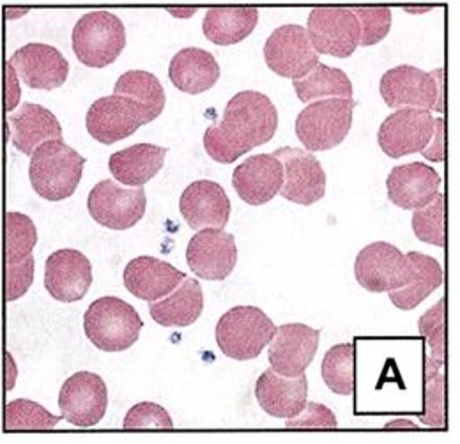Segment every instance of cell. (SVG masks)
<instances>
[{"mask_svg":"<svg viewBox=\"0 0 460 444\" xmlns=\"http://www.w3.org/2000/svg\"><path fill=\"white\" fill-rule=\"evenodd\" d=\"M222 124L250 153L275 137L279 128V111L266 94L243 91L230 98Z\"/></svg>","mask_w":460,"mask_h":444,"instance_id":"52a82bcc","label":"cell"},{"mask_svg":"<svg viewBox=\"0 0 460 444\" xmlns=\"http://www.w3.org/2000/svg\"><path fill=\"white\" fill-rule=\"evenodd\" d=\"M308 38L321 56L347 58L359 47V22L350 7H315L310 11Z\"/></svg>","mask_w":460,"mask_h":444,"instance_id":"30bf717a","label":"cell"},{"mask_svg":"<svg viewBox=\"0 0 460 444\" xmlns=\"http://www.w3.org/2000/svg\"><path fill=\"white\" fill-rule=\"evenodd\" d=\"M288 429L294 427H305V429H317V427H323V429H332V427H337V416L335 413L323 405V404H315V402H308L305 411L296 416L294 420H288Z\"/></svg>","mask_w":460,"mask_h":444,"instance_id":"7bdbcfd3","label":"cell"},{"mask_svg":"<svg viewBox=\"0 0 460 444\" xmlns=\"http://www.w3.org/2000/svg\"><path fill=\"white\" fill-rule=\"evenodd\" d=\"M257 22V7H211L202 20V32L211 43L230 47L246 40Z\"/></svg>","mask_w":460,"mask_h":444,"instance_id":"f1b7e54d","label":"cell"},{"mask_svg":"<svg viewBox=\"0 0 460 444\" xmlns=\"http://www.w3.org/2000/svg\"><path fill=\"white\" fill-rule=\"evenodd\" d=\"M71 43L78 62L87 67H107L126 49V29L112 13L93 11L76 22Z\"/></svg>","mask_w":460,"mask_h":444,"instance_id":"8992f818","label":"cell"},{"mask_svg":"<svg viewBox=\"0 0 460 444\" xmlns=\"http://www.w3.org/2000/svg\"><path fill=\"white\" fill-rule=\"evenodd\" d=\"M144 124H149V120L142 107L119 94L96 100L85 115L89 135L103 146L131 137Z\"/></svg>","mask_w":460,"mask_h":444,"instance_id":"5bb4252c","label":"cell"},{"mask_svg":"<svg viewBox=\"0 0 460 444\" xmlns=\"http://www.w3.org/2000/svg\"><path fill=\"white\" fill-rule=\"evenodd\" d=\"M326 386L337 395H354L356 391V349L352 343L333 345L323 360L321 369Z\"/></svg>","mask_w":460,"mask_h":444,"instance_id":"836d02e7","label":"cell"},{"mask_svg":"<svg viewBox=\"0 0 460 444\" xmlns=\"http://www.w3.org/2000/svg\"><path fill=\"white\" fill-rule=\"evenodd\" d=\"M284 165L280 195L299 206H312L326 195V172L321 162L305 149L282 147L273 153Z\"/></svg>","mask_w":460,"mask_h":444,"instance_id":"9a60e30c","label":"cell"},{"mask_svg":"<svg viewBox=\"0 0 460 444\" xmlns=\"http://www.w3.org/2000/svg\"><path fill=\"white\" fill-rule=\"evenodd\" d=\"M445 69L432 73L402 64L386 71L381 78V96L390 109L445 111Z\"/></svg>","mask_w":460,"mask_h":444,"instance_id":"7a4b0ae2","label":"cell"},{"mask_svg":"<svg viewBox=\"0 0 460 444\" xmlns=\"http://www.w3.org/2000/svg\"><path fill=\"white\" fill-rule=\"evenodd\" d=\"M420 420L427 427H447V377L441 372H423V413Z\"/></svg>","mask_w":460,"mask_h":444,"instance_id":"74e56055","label":"cell"},{"mask_svg":"<svg viewBox=\"0 0 460 444\" xmlns=\"http://www.w3.org/2000/svg\"><path fill=\"white\" fill-rule=\"evenodd\" d=\"M84 165L85 158L64 140H52L38 147L31 156L29 179L41 199L60 202L76 191Z\"/></svg>","mask_w":460,"mask_h":444,"instance_id":"6da1fadb","label":"cell"},{"mask_svg":"<svg viewBox=\"0 0 460 444\" xmlns=\"http://www.w3.org/2000/svg\"><path fill=\"white\" fill-rule=\"evenodd\" d=\"M60 414L75 427L98 425L109 407V389L105 381L93 372L73 374L58 393Z\"/></svg>","mask_w":460,"mask_h":444,"instance_id":"4fadbf2b","label":"cell"},{"mask_svg":"<svg viewBox=\"0 0 460 444\" xmlns=\"http://www.w3.org/2000/svg\"><path fill=\"white\" fill-rule=\"evenodd\" d=\"M172 14H193L195 9H190V11H171Z\"/></svg>","mask_w":460,"mask_h":444,"instance_id":"7dc6e473","label":"cell"},{"mask_svg":"<svg viewBox=\"0 0 460 444\" xmlns=\"http://www.w3.org/2000/svg\"><path fill=\"white\" fill-rule=\"evenodd\" d=\"M179 209L193 230H224L230 218L229 195L215 181H195L182 191Z\"/></svg>","mask_w":460,"mask_h":444,"instance_id":"7402d4cb","label":"cell"},{"mask_svg":"<svg viewBox=\"0 0 460 444\" xmlns=\"http://www.w3.org/2000/svg\"><path fill=\"white\" fill-rule=\"evenodd\" d=\"M126 290L147 303H156L169 297L186 280V275L172 264L144 255L128 262L124 268Z\"/></svg>","mask_w":460,"mask_h":444,"instance_id":"603a6c76","label":"cell"},{"mask_svg":"<svg viewBox=\"0 0 460 444\" xmlns=\"http://www.w3.org/2000/svg\"><path fill=\"white\" fill-rule=\"evenodd\" d=\"M62 416H54L43 405L27 400L16 398L5 405L4 429L5 431H29V429H54Z\"/></svg>","mask_w":460,"mask_h":444,"instance_id":"d590c367","label":"cell"},{"mask_svg":"<svg viewBox=\"0 0 460 444\" xmlns=\"http://www.w3.org/2000/svg\"><path fill=\"white\" fill-rule=\"evenodd\" d=\"M204 310L202 287L195 278H186L172 294L162 301L149 303L155 323L165 328H186L197 323Z\"/></svg>","mask_w":460,"mask_h":444,"instance_id":"83f0119b","label":"cell"},{"mask_svg":"<svg viewBox=\"0 0 460 444\" xmlns=\"http://www.w3.org/2000/svg\"><path fill=\"white\" fill-rule=\"evenodd\" d=\"M294 91L303 103H314L330 98L352 100V82L339 67L319 62L305 78L292 82Z\"/></svg>","mask_w":460,"mask_h":444,"instance_id":"4dcf8cb0","label":"cell"},{"mask_svg":"<svg viewBox=\"0 0 460 444\" xmlns=\"http://www.w3.org/2000/svg\"><path fill=\"white\" fill-rule=\"evenodd\" d=\"M220 73V64L215 56L195 47L177 52L169 66V78L173 87L191 96L213 89Z\"/></svg>","mask_w":460,"mask_h":444,"instance_id":"484cf974","label":"cell"},{"mask_svg":"<svg viewBox=\"0 0 460 444\" xmlns=\"http://www.w3.org/2000/svg\"><path fill=\"white\" fill-rule=\"evenodd\" d=\"M93 285L91 261L78 250L54 252L45 264V289L60 303H75L85 297Z\"/></svg>","mask_w":460,"mask_h":444,"instance_id":"d6986e66","label":"cell"},{"mask_svg":"<svg viewBox=\"0 0 460 444\" xmlns=\"http://www.w3.org/2000/svg\"><path fill=\"white\" fill-rule=\"evenodd\" d=\"M9 64L14 67L18 78L31 89L54 91L67 80L69 62L56 47L43 43H29L18 49Z\"/></svg>","mask_w":460,"mask_h":444,"instance_id":"ac0fdd59","label":"cell"},{"mask_svg":"<svg viewBox=\"0 0 460 444\" xmlns=\"http://www.w3.org/2000/svg\"><path fill=\"white\" fill-rule=\"evenodd\" d=\"M146 208L144 188H122L112 179L98 182L87 197V209L93 220L112 230L135 226L144 218Z\"/></svg>","mask_w":460,"mask_h":444,"instance_id":"9c48e42d","label":"cell"},{"mask_svg":"<svg viewBox=\"0 0 460 444\" xmlns=\"http://www.w3.org/2000/svg\"><path fill=\"white\" fill-rule=\"evenodd\" d=\"M279 328L257 306H235L220 317L217 342L220 351L232 360L250 361L270 347Z\"/></svg>","mask_w":460,"mask_h":444,"instance_id":"5b68a950","label":"cell"},{"mask_svg":"<svg viewBox=\"0 0 460 444\" xmlns=\"http://www.w3.org/2000/svg\"><path fill=\"white\" fill-rule=\"evenodd\" d=\"M34 280V257L20 262H5V299L14 301L27 294Z\"/></svg>","mask_w":460,"mask_h":444,"instance_id":"b9f144b4","label":"cell"},{"mask_svg":"<svg viewBox=\"0 0 460 444\" xmlns=\"http://www.w3.org/2000/svg\"><path fill=\"white\" fill-rule=\"evenodd\" d=\"M321 342V332L306 324H284L279 328L268 349L271 369L288 379L305 376L314 361Z\"/></svg>","mask_w":460,"mask_h":444,"instance_id":"e0dca14e","label":"cell"},{"mask_svg":"<svg viewBox=\"0 0 460 444\" xmlns=\"http://www.w3.org/2000/svg\"><path fill=\"white\" fill-rule=\"evenodd\" d=\"M354 100L330 98L306 105L296 119V135L308 153H323L339 147L350 128Z\"/></svg>","mask_w":460,"mask_h":444,"instance_id":"277c9868","label":"cell"},{"mask_svg":"<svg viewBox=\"0 0 460 444\" xmlns=\"http://www.w3.org/2000/svg\"><path fill=\"white\" fill-rule=\"evenodd\" d=\"M445 195L439 193L438 199L423 209L412 213V232L414 235L432 246L443 248L447 244V223H445Z\"/></svg>","mask_w":460,"mask_h":444,"instance_id":"8d00e7d4","label":"cell"},{"mask_svg":"<svg viewBox=\"0 0 460 444\" xmlns=\"http://www.w3.org/2000/svg\"><path fill=\"white\" fill-rule=\"evenodd\" d=\"M204 149L218 164L229 165L248 153V149L234 137L222 122L213 124L204 133Z\"/></svg>","mask_w":460,"mask_h":444,"instance_id":"f35d334b","label":"cell"},{"mask_svg":"<svg viewBox=\"0 0 460 444\" xmlns=\"http://www.w3.org/2000/svg\"><path fill=\"white\" fill-rule=\"evenodd\" d=\"M441 186V175L423 162L394 168L386 179L388 199L403 211H418L432 204Z\"/></svg>","mask_w":460,"mask_h":444,"instance_id":"ffe728a7","label":"cell"},{"mask_svg":"<svg viewBox=\"0 0 460 444\" xmlns=\"http://www.w3.org/2000/svg\"><path fill=\"white\" fill-rule=\"evenodd\" d=\"M264 58L273 73L292 82L305 78L321 62L306 29L294 23L271 32L264 45Z\"/></svg>","mask_w":460,"mask_h":444,"instance_id":"7c38bea8","label":"cell"},{"mask_svg":"<svg viewBox=\"0 0 460 444\" xmlns=\"http://www.w3.org/2000/svg\"><path fill=\"white\" fill-rule=\"evenodd\" d=\"M144 323L138 312L120 297L96 299L84 315V330L94 347L105 352L128 351L138 340Z\"/></svg>","mask_w":460,"mask_h":444,"instance_id":"3957f363","label":"cell"},{"mask_svg":"<svg viewBox=\"0 0 460 444\" xmlns=\"http://www.w3.org/2000/svg\"><path fill=\"white\" fill-rule=\"evenodd\" d=\"M255 396L259 405L275 418L294 420L308 404V379L301 376L288 379L268 369L255 385Z\"/></svg>","mask_w":460,"mask_h":444,"instance_id":"cb8c5ba5","label":"cell"},{"mask_svg":"<svg viewBox=\"0 0 460 444\" xmlns=\"http://www.w3.org/2000/svg\"><path fill=\"white\" fill-rule=\"evenodd\" d=\"M418 330L425 336L423 372H441L447 363V299L441 297L418 321Z\"/></svg>","mask_w":460,"mask_h":444,"instance_id":"d6a6232c","label":"cell"},{"mask_svg":"<svg viewBox=\"0 0 460 444\" xmlns=\"http://www.w3.org/2000/svg\"><path fill=\"white\" fill-rule=\"evenodd\" d=\"M124 429H172V418L167 409L155 402H140L131 407L122 423Z\"/></svg>","mask_w":460,"mask_h":444,"instance_id":"60d3db41","label":"cell"},{"mask_svg":"<svg viewBox=\"0 0 460 444\" xmlns=\"http://www.w3.org/2000/svg\"><path fill=\"white\" fill-rule=\"evenodd\" d=\"M7 122L13 146L27 156H32L36 149L47 142L62 140L58 117L41 105L23 103L20 111L7 117Z\"/></svg>","mask_w":460,"mask_h":444,"instance_id":"d4e9b609","label":"cell"},{"mask_svg":"<svg viewBox=\"0 0 460 444\" xmlns=\"http://www.w3.org/2000/svg\"><path fill=\"white\" fill-rule=\"evenodd\" d=\"M434 133L436 119L432 111L403 109L385 119L377 142L386 156L399 160L407 155L423 153L432 142Z\"/></svg>","mask_w":460,"mask_h":444,"instance_id":"8fae6325","label":"cell"},{"mask_svg":"<svg viewBox=\"0 0 460 444\" xmlns=\"http://www.w3.org/2000/svg\"><path fill=\"white\" fill-rule=\"evenodd\" d=\"M114 94L131 98L137 105L142 107V111H146L149 122L162 115L167 100L165 89L160 84V80L153 73L142 69H133L120 75L115 82Z\"/></svg>","mask_w":460,"mask_h":444,"instance_id":"1f68e13d","label":"cell"},{"mask_svg":"<svg viewBox=\"0 0 460 444\" xmlns=\"http://www.w3.org/2000/svg\"><path fill=\"white\" fill-rule=\"evenodd\" d=\"M358 283L374 294L394 292L405 287L412 277V264L402 252L385 241L365 246L354 262Z\"/></svg>","mask_w":460,"mask_h":444,"instance_id":"ba28073f","label":"cell"},{"mask_svg":"<svg viewBox=\"0 0 460 444\" xmlns=\"http://www.w3.org/2000/svg\"><path fill=\"white\" fill-rule=\"evenodd\" d=\"M232 186L243 202L264 206L282 191L284 165L273 155L250 156L234 170Z\"/></svg>","mask_w":460,"mask_h":444,"instance_id":"44dd1931","label":"cell"},{"mask_svg":"<svg viewBox=\"0 0 460 444\" xmlns=\"http://www.w3.org/2000/svg\"><path fill=\"white\" fill-rule=\"evenodd\" d=\"M421 155L430 162H438V164L445 162V119H436L434 138Z\"/></svg>","mask_w":460,"mask_h":444,"instance_id":"ee69618b","label":"cell"},{"mask_svg":"<svg viewBox=\"0 0 460 444\" xmlns=\"http://www.w3.org/2000/svg\"><path fill=\"white\" fill-rule=\"evenodd\" d=\"M388 429H395V427H407V429H416V425L412 422H407V420H397V422H392L386 425Z\"/></svg>","mask_w":460,"mask_h":444,"instance_id":"bcb514c9","label":"cell"},{"mask_svg":"<svg viewBox=\"0 0 460 444\" xmlns=\"http://www.w3.org/2000/svg\"><path fill=\"white\" fill-rule=\"evenodd\" d=\"M5 85H7V105H5V111H13L18 103H20V87H18V75L14 71V67L7 62L5 64Z\"/></svg>","mask_w":460,"mask_h":444,"instance_id":"f6af8a7d","label":"cell"},{"mask_svg":"<svg viewBox=\"0 0 460 444\" xmlns=\"http://www.w3.org/2000/svg\"><path fill=\"white\" fill-rule=\"evenodd\" d=\"M38 243L34 222L22 213H7L5 217V262H20L32 255Z\"/></svg>","mask_w":460,"mask_h":444,"instance_id":"e575fe53","label":"cell"},{"mask_svg":"<svg viewBox=\"0 0 460 444\" xmlns=\"http://www.w3.org/2000/svg\"><path fill=\"white\" fill-rule=\"evenodd\" d=\"M186 261L193 275L211 281H224L237 264L235 239L220 228H204L190 239Z\"/></svg>","mask_w":460,"mask_h":444,"instance_id":"2e32d148","label":"cell"},{"mask_svg":"<svg viewBox=\"0 0 460 444\" xmlns=\"http://www.w3.org/2000/svg\"><path fill=\"white\" fill-rule=\"evenodd\" d=\"M359 22L361 47H372L381 43L392 29V11L390 7H350Z\"/></svg>","mask_w":460,"mask_h":444,"instance_id":"ab89813d","label":"cell"},{"mask_svg":"<svg viewBox=\"0 0 460 444\" xmlns=\"http://www.w3.org/2000/svg\"><path fill=\"white\" fill-rule=\"evenodd\" d=\"M167 153V147L155 144H135L114 153L109 160V168L120 184L142 188L164 168Z\"/></svg>","mask_w":460,"mask_h":444,"instance_id":"4316f807","label":"cell"},{"mask_svg":"<svg viewBox=\"0 0 460 444\" xmlns=\"http://www.w3.org/2000/svg\"><path fill=\"white\" fill-rule=\"evenodd\" d=\"M407 257L412 264L411 281L399 290L388 292L392 303L405 312L421 305L443 283V270L434 257L420 252H409Z\"/></svg>","mask_w":460,"mask_h":444,"instance_id":"f546056e","label":"cell"}]
</instances>
